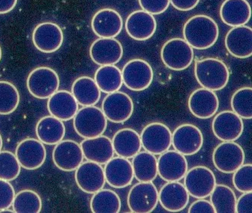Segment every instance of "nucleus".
<instances>
[{"instance_id": "nucleus-35", "label": "nucleus", "mask_w": 252, "mask_h": 213, "mask_svg": "<svg viewBox=\"0 0 252 213\" xmlns=\"http://www.w3.org/2000/svg\"><path fill=\"white\" fill-rule=\"evenodd\" d=\"M211 204L217 213H236V193L225 185H216L210 194Z\"/></svg>"}, {"instance_id": "nucleus-15", "label": "nucleus", "mask_w": 252, "mask_h": 213, "mask_svg": "<svg viewBox=\"0 0 252 213\" xmlns=\"http://www.w3.org/2000/svg\"><path fill=\"white\" fill-rule=\"evenodd\" d=\"M84 158L80 144L73 140H63L53 150V162L56 167L64 172L75 171Z\"/></svg>"}, {"instance_id": "nucleus-24", "label": "nucleus", "mask_w": 252, "mask_h": 213, "mask_svg": "<svg viewBox=\"0 0 252 213\" xmlns=\"http://www.w3.org/2000/svg\"><path fill=\"white\" fill-rule=\"evenodd\" d=\"M158 202L167 211L178 213L188 206L189 194L182 183L169 182L158 192Z\"/></svg>"}, {"instance_id": "nucleus-21", "label": "nucleus", "mask_w": 252, "mask_h": 213, "mask_svg": "<svg viewBox=\"0 0 252 213\" xmlns=\"http://www.w3.org/2000/svg\"><path fill=\"white\" fill-rule=\"evenodd\" d=\"M105 165V181L111 187L121 189L130 186L134 179V174L129 159L113 157Z\"/></svg>"}, {"instance_id": "nucleus-28", "label": "nucleus", "mask_w": 252, "mask_h": 213, "mask_svg": "<svg viewBox=\"0 0 252 213\" xmlns=\"http://www.w3.org/2000/svg\"><path fill=\"white\" fill-rule=\"evenodd\" d=\"M220 15L228 26H243L250 21L252 8L247 0H225L221 5Z\"/></svg>"}, {"instance_id": "nucleus-10", "label": "nucleus", "mask_w": 252, "mask_h": 213, "mask_svg": "<svg viewBox=\"0 0 252 213\" xmlns=\"http://www.w3.org/2000/svg\"><path fill=\"white\" fill-rule=\"evenodd\" d=\"M122 73L123 84L129 90H146L153 82V68L145 60H130L125 64Z\"/></svg>"}, {"instance_id": "nucleus-26", "label": "nucleus", "mask_w": 252, "mask_h": 213, "mask_svg": "<svg viewBox=\"0 0 252 213\" xmlns=\"http://www.w3.org/2000/svg\"><path fill=\"white\" fill-rule=\"evenodd\" d=\"M84 158L88 161L105 165L115 154L112 139L105 135L85 138L80 143Z\"/></svg>"}, {"instance_id": "nucleus-36", "label": "nucleus", "mask_w": 252, "mask_h": 213, "mask_svg": "<svg viewBox=\"0 0 252 213\" xmlns=\"http://www.w3.org/2000/svg\"><path fill=\"white\" fill-rule=\"evenodd\" d=\"M42 205L41 198L36 192L23 190L15 193L12 207L15 213H39Z\"/></svg>"}, {"instance_id": "nucleus-43", "label": "nucleus", "mask_w": 252, "mask_h": 213, "mask_svg": "<svg viewBox=\"0 0 252 213\" xmlns=\"http://www.w3.org/2000/svg\"><path fill=\"white\" fill-rule=\"evenodd\" d=\"M236 213H252V193L246 192L236 200Z\"/></svg>"}, {"instance_id": "nucleus-37", "label": "nucleus", "mask_w": 252, "mask_h": 213, "mask_svg": "<svg viewBox=\"0 0 252 213\" xmlns=\"http://www.w3.org/2000/svg\"><path fill=\"white\" fill-rule=\"evenodd\" d=\"M231 107L243 120H251L252 118V88L243 87L236 90L231 99Z\"/></svg>"}, {"instance_id": "nucleus-1", "label": "nucleus", "mask_w": 252, "mask_h": 213, "mask_svg": "<svg viewBox=\"0 0 252 213\" xmlns=\"http://www.w3.org/2000/svg\"><path fill=\"white\" fill-rule=\"evenodd\" d=\"M185 40L192 49L208 50L218 41L219 28L215 21L205 15H195L184 27Z\"/></svg>"}, {"instance_id": "nucleus-23", "label": "nucleus", "mask_w": 252, "mask_h": 213, "mask_svg": "<svg viewBox=\"0 0 252 213\" xmlns=\"http://www.w3.org/2000/svg\"><path fill=\"white\" fill-rule=\"evenodd\" d=\"M225 46L233 57L244 59L252 55V29L249 27H234L225 38Z\"/></svg>"}, {"instance_id": "nucleus-31", "label": "nucleus", "mask_w": 252, "mask_h": 213, "mask_svg": "<svg viewBox=\"0 0 252 213\" xmlns=\"http://www.w3.org/2000/svg\"><path fill=\"white\" fill-rule=\"evenodd\" d=\"M71 93L78 105L94 106L99 102L101 91L91 77H79L71 87Z\"/></svg>"}, {"instance_id": "nucleus-19", "label": "nucleus", "mask_w": 252, "mask_h": 213, "mask_svg": "<svg viewBox=\"0 0 252 213\" xmlns=\"http://www.w3.org/2000/svg\"><path fill=\"white\" fill-rule=\"evenodd\" d=\"M123 54L122 43L115 38H99L90 50L91 59L99 66L115 65L122 60Z\"/></svg>"}, {"instance_id": "nucleus-39", "label": "nucleus", "mask_w": 252, "mask_h": 213, "mask_svg": "<svg viewBox=\"0 0 252 213\" xmlns=\"http://www.w3.org/2000/svg\"><path fill=\"white\" fill-rule=\"evenodd\" d=\"M21 165L11 151H0V179L12 182L21 173Z\"/></svg>"}, {"instance_id": "nucleus-27", "label": "nucleus", "mask_w": 252, "mask_h": 213, "mask_svg": "<svg viewBox=\"0 0 252 213\" xmlns=\"http://www.w3.org/2000/svg\"><path fill=\"white\" fill-rule=\"evenodd\" d=\"M47 102V108L53 117L62 120H72L79 110V105L71 92L66 90H58Z\"/></svg>"}, {"instance_id": "nucleus-47", "label": "nucleus", "mask_w": 252, "mask_h": 213, "mask_svg": "<svg viewBox=\"0 0 252 213\" xmlns=\"http://www.w3.org/2000/svg\"><path fill=\"white\" fill-rule=\"evenodd\" d=\"M14 210H9V209H5V210H0V213H14Z\"/></svg>"}, {"instance_id": "nucleus-17", "label": "nucleus", "mask_w": 252, "mask_h": 213, "mask_svg": "<svg viewBox=\"0 0 252 213\" xmlns=\"http://www.w3.org/2000/svg\"><path fill=\"white\" fill-rule=\"evenodd\" d=\"M32 40L39 51L43 53H53L63 46L64 35L59 25L52 22H44L34 28Z\"/></svg>"}, {"instance_id": "nucleus-33", "label": "nucleus", "mask_w": 252, "mask_h": 213, "mask_svg": "<svg viewBox=\"0 0 252 213\" xmlns=\"http://www.w3.org/2000/svg\"><path fill=\"white\" fill-rule=\"evenodd\" d=\"M101 92L109 94L119 91L123 85L122 71L115 65H105L97 70L94 78Z\"/></svg>"}, {"instance_id": "nucleus-45", "label": "nucleus", "mask_w": 252, "mask_h": 213, "mask_svg": "<svg viewBox=\"0 0 252 213\" xmlns=\"http://www.w3.org/2000/svg\"><path fill=\"white\" fill-rule=\"evenodd\" d=\"M200 0H170L171 5L177 10L188 12L198 5Z\"/></svg>"}, {"instance_id": "nucleus-42", "label": "nucleus", "mask_w": 252, "mask_h": 213, "mask_svg": "<svg viewBox=\"0 0 252 213\" xmlns=\"http://www.w3.org/2000/svg\"><path fill=\"white\" fill-rule=\"evenodd\" d=\"M15 196V189L12 184L0 179V210L12 207Z\"/></svg>"}, {"instance_id": "nucleus-49", "label": "nucleus", "mask_w": 252, "mask_h": 213, "mask_svg": "<svg viewBox=\"0 0 252 213\" xmlns=\"http://www.w3.org/2000/svg\"><path fill=\"white\" fill-rule=\"evenodd\" d=\"M2 49H1V46H0V61L2 59Z\"/></svg>"}, {"instance_id": "nucleus-4", "label": "nucleus", "mask_w": 252, "mask_h": 213, "mask_svg": "<svg viewBox=\"0 0 252 213\" xmlns=\"http://www.w3.org/2000/svg\"><path fill=\"white\" fill-rule=\"evenodd\" d=\"M160 57L169 69L184 71L193 61V49L183 39L174 38L164 43L160 51Z\"/></svg>"}, {"instance_id": "nucleus-16", "label": "nucleus", "mask_w": 252, "mask_h": 213, "mask_svg": "<svg viewBox=\"0 0 252 213\" xmlns=\"http://www.w3.org/2000/svg\"><path fill=\"white\" fill-rule=\"evenodd\" d=\"M212 130L217 138L222 141H235L244 131L243 119L231 110H224L215 116Z\"/></svg>"}, {"instance_id": "nucleus-22", "label": "nucleus", "mask_w": 252, "mask_h": 213, "mask_svg": "<svg viewBox=\"0 0 252 213\" xmlns=\"http://www.w3.org/2000/svg\"><path fill=\"white\" fill-rule=\"evenodd\" d=\"M126 33L137 41H146L156 33L157 22L153 15L143 10L132 12L125 23Z\"/></svg>"}, {"instance_id": "nucleus-18", "label": "nucleus", "mask_w": 252, "mask_h": 213, "mask_svg": "<svg viewBox=\"0 0 252 213\" xmlns=\"http://www.w3.org/2000/svg\"><path fill=\"white\" fill-rule=\"evenodd\" d=\"M15 156L22 168L35 170L41 167L46 161V150L39 140L26 138L18 144Z\"/></svg>"}, {"instance_id": "nucleus-5", "label": "nucleus", "mask_w": 252, "mask_h": 213, "mask_svg": "<svg viewBox=\"0 0 252 213\" xmlns=\"http://www.w3.org/2000/svg\"><path fill=\"white\" fill-rule=\"evenodd\" d=\"M60 80L57 73L48 67H39L30 73L27 87L36 99H47L59 90Z\"/></svg>"}, {"instance_id": "nucleus-40", "label": "nucleus", "mask_w": 252, "mask_h": 213, "mask_svg": "<svg viewBox=\"0 0 252 213\" xmlns=\"http://www.w3.org/2000/svg\"><path fill=\"white\" fill-rule=\"evenodd\" d=\"M233 184L235 188L241 193L252 191V164H243L233 172Z\"/></svg>"}, {"instance_id": "nucleus-12", "label": "nucleus", "mask_w": 252, "mask_h": 213, "mask_svg": "<svg viewBox=\"0 0 252 213\" xmlns=\"http://www.w3.org/2000/svg\"><path fill=\"white\" fill-rule=\"evenodd\" d=\"M203 134L194 125L183 124L172 133V145L175 151L184 156L197 154L203 145Z\"/></svg>"}, {"instance_id": "nucleus-34", "label": "nucleus", "mask_w": 252, "mask_h": 213, "mask_svg": "<svg viewBox=\"0 0 252 213\" xmlns=\"http://www.w3.org/2000/svg\"><path fill=\"white\" fill-rule=\"evenodd\" d=\"M90 209L94 213H118L122 209V201L116 192L102 188L94 193Z\"/></svg>"}, {"instance_id": "nucleus-3", "label": "nucleus", "mask_w": 252, "mask_h": 213, "mask_svg": "<svg viewBox=\"0 0 252 213\" xmlns=\"http://www.w3.org/2000/svg\"><path fill=\"white\" fill-rule=\"evenodd\" d=\"M74 130L81 138H93L102 135L108 126V120L98 106H83L74 116Z\"/></svg>"}, {"instance_id": "nucleus-20", "label": "nucleus", "mask_w": 252, "mask_h": 213, "mask_svg": "<svg viewBox=\"0 0 252 213\" xmlns=\"http://www.w3.org/2000/svg\"><path fill=\"white\" fill-rule=\"evenodd\" d=\"M219 99L213 91L200 88L190 95L188 106L191 114L201 120L211 118L219 108Z\"/></svg>"}, {"instance_id": "nucleus-29", "label": "nucleus", "mask_w": 252, "mask_h": 213, "mask_svg": "<svg viewBox=\"0 0 252 213\" xmlns=\"http://www.w3.org/2000/svg\"><path fill=\"white\" fill-rule=\"evenodd\" d=\"M112 141L115 154L121 158L131 159L142 149L140 135L133 129L120 130Z\"/></svg>"}, {"instance_id": "nucleus-14", "label": "nucleus", "mask_w": 252, "mask_h": 213, "mask_svg": "<svg viewBox=\"0 0 252 213\" xmlns=\"http://www.w3.org/2000/svg\"><path fill=\"white\" fill-rule=\"evenodd\" d=\"M75 181L80 190L86 193L94 194L103 188L105 181L104 168L100 164L86 161L75 170Z\"/></svg>"}, {"instance_id": "nucleus-25", "label": "nucleus", "mask_w": 252, "mask_h": 213, "mask_svg": "<svg viewBox=\"0 0 252 213\" xmlns=\"http://www.w3.org/2000/svg\"><path fill=\"white\" fill-rule=\"evenodd\" d=\"M93 30L100 38H115L122 32L123 19L117 11L112 8H103L93 17Z\"/></svg>"}, {"instance_id": "nucleus-7", "label": "nucleus", "mask_w": 252, "mask_h": 213, "mask_svg": "<svg viewBox=\"0 0 252 213\" xmlns=\"http://www.w3.org/2000/svg\"><path fill=\"white\" fill-rule=\"evenodd\" d=\"M244 150L234 141H223L214 150L212 160L215 168L222 173L232 174L243 166Z\"/></svg>"}, {"instance_id": "nucleus-2", "label": "nucleus", "mask_w": 252, "mask_h": 213, "mask_svg": "<svg viewBox=\"0 0 252 213\" xmlns=\"http://www.w3.org/2000/svg\"><path fill=\"white\" fill-rule=\"evenodd\" d=\"M195 76L202 88L220 91L229 82V71L223 61L215 57L198 60L195 62Z\"/></svg>"}, {"instance_id": "nucleus-13", "label": "nucleus", "mask_w": 252, "mask_h": 213, "mask_svg": "<svg viewBox=\"0 0 252 213\" xmlns=\"http://www.w3.org/2000/svg\"><path fill=\"white\" fill-rule=\"evenodd\" d=\"M157 161L158 175L167 182H180L188 171L187 158L177 151H165Z\"/></svg>"}, {"instance_id": "nucleus-41", "label": "nucleus", "mask_w": 252, "mask_h": 213, "mask_svg": "<svg viewBox=\"0 0 252 213\" xmlns=\"http://www.w3.org/2000/svg\"><path fill=\"white\" fill-rule=\"evenodd\" d=\"M141 8L145 12L153 15L164 13L169 5L170 0H139Z\"/></svg>"}, {"instance_id": "nucleus-46", "label": "nucleus", "mask_w": 252, "mask_h": 213, "mask_svg": "<svg viewBox=\"0 0 252 213\" xmlns=\"http://www.w3.org/2000/svg\"><path fill=\"white\" fill-rule=\"evenodd\" d=\"M18 0H0V14L8 13L16 6Z\"/></svg>"}, {"instance_id": "nucleus-48", "label": "nucleus", "mask_w": 252, "mask_h": 213, "mask_svg": "<svg viewBox=\"0 0 252 213\" xmlns=\"http://www.w3.org/2000/svg\"><path fill=\"white\" fill-rule=\"evenodd\" d=\"M2 144H3V142H2V136H1V134H0V151H2Z\"/></svg>"}, {"instance_id": "nucleus-6", "label": "nucleus", "mask_w": 252, "mask_h": 213, "mask_svg": "<svg viewBox=\"0 0 252 213\" xmlns=\"http://www.w3.org/2000/svg\"><path fill=\"white\" fill-rule=\"evenodd\" d=\"M184 179L189 194L195 199L209 197L217 185L215 174L206 166H198L188 169Z\"/></svg>"}, {"instance_id": "nucleus-44", "label": "nucleus", "mask_w": 252, "mask_h": 213, "mask_svg": "<svg viewBox=\"0 0 252 213\" xmlns=\"http://www.w3.org/2000/svg\"><path fill=\"white\" fill-rule=\"evenodd\" d=\"M189 213H216L211 202L205 199H198L192 203L188 210Z\"/></svg>"}, {"instance_id": "nucleus-9", "label": "nucleus", "mask_w": 252, "mask_h": 213, "mask_svg": "<svg viewBox=\"0 0 252 213\" xmlns=\"http://www.w3.org/2000/svg\"><path fill=\"white\" fill-rule=\"evenodd\" d=\"M158 203V190L153 182H139L128 193L127 205L131 213H152Z\"/></svg>"}, {"instance_id": "nucleus-11", "label": "nucleus", "mask_w": 252, "mask_h": 213, "mask_svg": "<svg viewBox=\"0 0 252 213\" xmlns=\"http://www.w3.org/2000/svg\"><path fill=\"white\" fill-rule=\"evenodd\" d=\"M134 105L130 97L125 92L108 94L102 104V110L107 120L114 123L127 121L133 115Z\"/></svg>"}, {"instance_id": "nucleus-32", "label": "nucleus", "mask_w": 252, "mask_h": 213, "mask_svg": "<svg viewBox=\"0 0 252 213\" xmlns=\"http://www.w3.org/2000/svg\"><path fill=\"white\" fill-rule=\"evenodd\" d=\"M134 177L139 182H153L157 178L158 161L156 155L139 151L132 160Z\"/></svg>"}, {"instance_id": "nucleus-38", "label": "nucleus", "mask_w": 252, "mask_h": 213, "mask_svg": "<svg viewBox=\"0 0 252 213\" xmlns=\"http://www.w3.org/2000/svg\"><path fill=\"white\" fill-rule=\"evenodd\" d=\"M20 103V95L16 87L7 81H0V115L13 113Z\"/></svg>"}, {"instance_id": "nucleus-8", "label": "nucleus", "mask_w": 252, "mask_h": 213, "mask_svg": "<svg viewBox=\"0 0 252 213\" xmlns=\"http://www.w3.org/2000/svg\"><path fill=\"white\" fill-rule=\"evenodd\" d=\"M141 144L145 151L154 155H160L172 145V133L164 123L147 125L140 134Z\"/></svg>"}, {"instance_id": "nucleus-30", "label": "nucleus", "mask_w": 252, "mask_h": 213, "mask_svg": "<svg viewBox=\"0 0 252 213\" xmlns=\"http://www.w3.org/2000/svg\"><path fill=\"white\" fill-rule=\"evenodd\" d=\"M38 140L47 145H56L63 141L65 135V127L62 120L46 116L38 121L36 127Z\"/></svg>"}]
</instances>
